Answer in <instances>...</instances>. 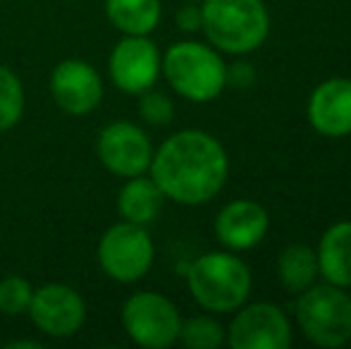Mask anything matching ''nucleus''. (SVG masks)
<instances>
[{
  "label": "nucleus",
  "instance_id": "nucleus-11",
  "mask_svg": "<svg viewBox=\"0 0 351 349\" xmlns=\"http://www.w3.org/2000/svg\"><path fill=\"white\" fill-rule=\"evenodd\" d=\"M227 342L232 349H287L291 345V326L275 304H251L234 316Z\"/></svg>",
  "mask_w": 351,
  "mask_h": 349
},
{
  "label": "nucleus",
  "instance_id": "nucleus-8",
  "mask_svg": "<svg viewBox=\"0 0 351 349\" xmlns=\"http://www.w3.org/2000/svg\"><path fill=\"white\" fill-rule=\"evenodd\" d=\"M96 154L108 173L127 180L148 173L153 160V144L146 132L134 122L117 120L101 130Z\"/></svg>",
  "mask_w": 351,
  "mask_h": 349
},
{
  "label": "nucleus",
  "instance_id": "nucleus-22",
  "mask_svg": "<svg viewBox=\"0 0 351 349\" xmlns=\"http://www.w3.org/2000/svg\"><path fill=\"white\" fill-rule=\"evenodd\" d=\"M139 115L143 122H148L153 127L170 125L172 117H175V106H172V101L165 93L148 88V91L139 93Z\"/></svg>",
  "mask_w": 351,
  "mask_h": 349
},
{
  "label": "nucleus",
  "instance_id": "nucleus-12",
  "mask_svg": "<svg viewBox=\"0 0 351 349\" xmlns=\"http://www.w3.org/2000/svg\"><path fill=\"white\" fill-rule=\"evenodd\" d=\"M51 96L67 115H88L103 101V80L91 62L70 58L53 67Z\"/></svg>",
  "mask_w": 351,
  "mask_h": 349
},
{
  "label": "nucleus",
  "instance_id": "nucleus-21",
  "mask_svg": "<svg viewBox=\"0 0 351 349\" xmlns=\"http://www.w3.org/2000/svg\"><path fill=\"white\" fill-rule=\"evenodd\" d=\"M34 297V287L22 275H8L0 280V313L3 316H22L29 311Z\"/></svg>",
  "mask_w": 351,
  "mask_h": 349
},
{
  "label": "nucleus",
  "instance_id": "nucleus-6",
  "mask_svg": "<svg viewBox=\"0 0 351 349\" xmlns=\"http://www.w3.org/2000/svg\"><path fill=\"white\" fill-rule=\"evenodd\" d=\"M101 270L115 282H136L151 270L156 247L143 225L115 223L103 232L96 252Z\"/></svg>",
  "mask_w": 351,
  "mask_h": 349
},
{
  "label": "nucleus",
  "instance_id": "nucleus-18",
  "mask_svg": "<svg viewBox=\"0 0 351 349\" xmlns=\"http://www.w3.org/2000/svg\"><path fill=\"white\" fill-rule=\"evenodd\" d=\"M278 278L287 292H304L318 278V256L306 244H291L278 258Z\"/></svg>",
  "mask_w": 351,
  "mask_h": 349
},
{
  "label": "nucleus",
  "instance_id": "nucleus-14",
  "mask_svg": "<svg viewBox=\"0 0 351 349\" xmlns=\"http://www.w3.org/2000/svg\"><path fill=\"white\" fill-rule=\"evenodd\" d=\"M268 232V213L261 204L239 199L227 204L215 218V237L232 252H244L261 242Z\"/></svg>",
  "mask_w": 351,
  "mask_h": 349
},
{
  "label": "nucleus",
  "instance_id": "nucleus-4",
  "mask_svg": "<svg viewBox=\"0 0 351 349\" xmlns=\"http://www.w3.org/2000/svg\"><path fill=\"white\" fill-rule=\"evenodd\" d=\"M160 72L182 98L194 103L213 101L227 86V65L210 46L180 41L167 48Z\"/></svg>",
  "mask_w": 351,
  "mask_h": 349
},
{
  "label": "nucleus",
  "instance_id": "nucleus-24",
  "mask_svg": "<svg viewBox=\"0 0 351 349\" xmlns=\"http://www.w3.org/2000/svg\"><path fill=\"white\" fill-rule=\"evenodd\" d=\"M227 84L237 86V88H246L256 82V70L249 62H234L232 67H227Z\"/></svg>",
  "mask_w": 351,
  "mask_h": 349
},
{
  "label": "nucleus",
  "instance_id": "nucleus-25",
  "mask_svg": "<svg viewBox=\"0 0 351 349\" xmlns=\"http://www.w3.org/2000/svg\"><path fill=\"white\" fill-rule=\"evenodd\" d=\"M10 349H22V347H32V349H38L41 345L38 342H27V340H19V342H10L8 345Z\"/></svg>",
  "mask_w": 351,
  "mask_h": 349
},
{
  "label": "nucleus",
  "instance_id": "nucleus-26",
  "mask_svg": "<svg viewBox=\"0 0 351 349\" xmlns=\"http://www.w3.org/2000/svg\"><path fill=\"white\" fill-rule=\"evenodd\" d=\"M186 3H204V0H186Z\"/></svg>",
  "mask_w": 351,
  "mask_h": 349
},
{
  "label": "nucleus",
  "instance_id": "nucleus-17",
  "mask_svg": "<svg viewBox=\"0 0 351 349\" xmlns=\"http://www.w3.org/2000/svg\"><path fill=\"white\" fill-rule=\"evenodd\" d=\"M160 0H106V17L125 36H148L160 24Z\"/></svg>",
  "mask_w": 351,
  "mask_h": 349
},
{
  "label": "nucleus",
  "instance_id": "nucleus-13",
  "mask_svg": "<svg viewBox=\"0 0 351 349\" xmlns=\"http://www.w3.org/2000/svg\"><path fill=\"white\" fill-rule=\"evenodd\" d=\"M308 122L323 136L351 134V80L332 77L308 98Z\"/></svg>",
  "mask_w": 351,
  "mask_h": 349
},
{
  "label": "nucleus",
  "instance_id": "nucleus-15",
  "mask_svg": "<svg viewBox=\"0 0 351 349\" xmlns=\"http://www.w3.org/2000/svg\"><path fill=\"white\" fill-rule=\"evenodd\" d=\"M318 273L335 287H351V223H335L318 247Z\"/></svg>",
  "mask_w": 351,
  "mask_h": 349
},
{
  "label": "nucleus",
  "instance_id": "nucleus-19",
  "mask_svg": "<svg viewBox=\"0 0 351 349\" xmlns=\"http://www.w3.org/2000/svg\"><path fill=\"white\" fill-rule=\"evenodd\" d=\"M27 106L24 84L10 67L0 65V132L19 125Z\"/></svg>",
  "mask_w": 351,
  "mask_h": 349
},
{
  "label": "nucleus",
  "instance_id": "nucleus-3",
  "mask_svg": "<svg viewBox=\"0 0 351 349\" xmlns=\"http://www.w3.org/2000/svg\"><path fill=\"white\" fill-rule=\"evenodd\" d=\"M191 297L206 311L227 313L239 309L251 292L249 265L234 254L208 252L186 268Z\"/></svg>",
  "mask_w": 351,
  "mask_h": 349
},
{
  "label": "nucleus",
  "instance_id": "nucleus-23",
  "mask_svg": "<svg viewBox=\"0 0 351 349\" xmlns=\"http://www.w3.org/2000/svg\"><path fill=\"white\" fill-rule=\"evenodd\" d=\"M201 22H204V14H201V5L196 3H186L180 8V12H177V27L182 29V32H199L201 29Z\"/></svg>",
  "mask_w": 351,
  "mask_h": 349
},
{
  "label": "nucleus",
  "instance_id": "nucleus-27",
  "mask_svg": "<svg viewBox=\"0 0 351 349\" xmlns=\"http://www.w3.org/2000/svg\"><path fill=\"white\" fill-rule=\"evenodd\" d=\"M349 345H351V340H349Z\"/></svg>",
  "mask_w": 351,
  "mask_h": 349
},
{
  "label": "nucleus",
  "instance_id": "nucleus-2",
  "mask_svg": "<svg viewBox=\"0 0 351 349\" xmlns=\"http://www.w3.org/2000/svg\"><path fill=\"white\" fill-rule=\"evenodd\" d=\"M201 29L217 51L244 56L268 38L270 17L263 0H204Z\"/></svg>",
  "mask_w": 351,
  "mask_h": 349
},
{
  "label": "nucleus",
  "instance_id": "nucleus-1",
  "mask_svg": "<svg viewBox=\"0 0 351 349\" xmlns=\"http://www.w3.org/2000/svg\"><path fill=\"white\" fill-rule=\"evenodd\" d=\"M148 173L165 199L182 206H201L220 194L230 160L215 136L201 130H182L153 151Z\"/></svg>",
  "mask_w": 351,
  "mask_h": 349
},
{
  "label": "nucleus",
  "instance_id": "nucleus-5",
  "mask_svg": "<svg viewBox=\"0 0 351 349\" xmlns=\"http://www.w3.org/2000/svg\"><path fill=\"white\" fill-rule=\"evenodd\" d=\"M296 321L318 347H342L351 340V299L335 285H311L296 304Z\"/></svg>",
  "mask_w": 351,
  "mask_h": 349
},
{
  "label": "nucleus",
  "instance_id": "nucleus-20",
  "mask_svg": "<svg viewBox=\"0 0 351 349\" xmlns=\"http://www.w3.org/2000/svg\"><path fill=\"white\" fill-rule=\"evenodd\" d=\"M180 342L186 349H217L225 342V330L210 316H194L182 321Z\"/></svg>",
  "mask_w": 351,
  "mask_h": 349
},
{
  "label": "nucleus",
  "instance_id": "nucleus-9",
  "mask_svg": "<svg viewBox=\"0 0 351 349\" xmlns=\"http://www.w3.org/2000/svg\"><path fill=\"white\" fill-rule=\"evenodd\" d=\"M32 323L48 337H72L86 321V302L70 285L48 282L34 287L29 304Z\"/></svg>",
  "mask_w": 351,
  "mask_h": 349
},
{
  "label": "nucleus",
  "instance_id": "nucleus-7",
  "mask_svg": "<svg viewBox=\"0 0 351 349\" xmlns=\"http://www.w3.org/2000/svg\"><path fill=\"white\" fill-rule=\"evenodd\" d=\"M122 328L139 347L165 349L180 340L182 316L165 294L136 292L122 304Z\"/></svg>",
  "mask_w": 351,
  "mask_h": 349
},
{
  "label": "nucleus",
  "instance_id": "nucleus-16",
  "mask_svg": "<svg viewBox=\"0 0 351 349\" xmlns=\"http://www.w3.org/2000/svg\"><path fill=\"white\" fill-rule=\"evenodd\" d=\"M162 196L160 186L153 182V177H127V182L122 184L120 194H117V210H120L122 220L134 225H143L158 218L162 208Z\"/></svg>",
  "mask_w": 351,
  "mask_h": 349
},
{
  "label": "nucleus",
  "instance_id": "nucleus-10",
  "mask_svg": "<svg viewBox=\"0 0 351 349\" xmlns=\"http://www.w3.org/2000/svg\"><path fill=\"white\" fill-rule=\"evenodd\" d=\"M162 58L148 36H125L108 58V75L120 91L139 96L153 88L160 77Z\"/></svg>",
  "mask_w": 351,
  "mask_h": 349
}]
</instances>
